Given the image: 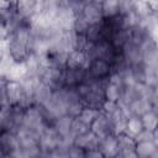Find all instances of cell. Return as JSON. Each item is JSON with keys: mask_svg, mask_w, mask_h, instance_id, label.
<instances>
[{"mask_svg": "<svg viewBox=\"0 0 158 158\" xmlns=\"http://www.w3.org/2000/svg\"><path fill=\"white\" fill-rule=\"evenodd\" d=\"M107 80H94V79H85L81 84H79L75 90L80 96L84 107L94 109V110H102L106 104L105 98V85Z\"/></svg>", "mask_w": 158, "mask_h": 158, "instance_id": "6da1fadb", "label": "cell"}, {"mask_svg": "<svg viewBox=\"0 0 158 158\" xmlns=\"http://www.w3.org/2000/svg\"><path fill=\"white\" fill-rule=\"evenodd\" d=\"M0 99H1V106L2 105H21V106L28 107L33 105L32 99L30 98L22 83L20 80L6 79L5 77H1Z\"/></svg>", "mask_w": 158, "mask_h": 158, "instance_id": "7a4b0ae2", "label": "cell"}, {"mask_svg": "<svg viewBox=\"0 0 158 158\" xmlns=\"http://www.w3.org/2000/svg\"><path fill=\"white\" fill-rule=\"evenodd\" d=\"M136 156L139 158H157L158 144L154 139V133L143 131L136 137Z\"/></svg>", "mask_w": 158, "mask_h": 158, "instance_id": "3957f363", "label": "cell"}, {"mask_svg": "<svg viewBox=\"0 0 158 158\" xmlns=\"http://www.w3.org/2000/svg\"><path fill=\"white\" fill-rule=\"evenodd\" d=\"M112 73H114L112 65L109 62L98 57L91 58L86 67V79L109 80Z\"/></svg>", "mask_w": 158, "mask_h": 158, "instance_id": "277c9868", "label": "cell"}, {"mask_svg": "<svg viewBox=\"0 0 158 158\" xmlns=\"http://www.w3.org/2000/svg\"><path fill=\"white\" fill-rule=\"evenodd\" d=\"M91 131L99 137V138H104L111 135H116V128L114 122L111 121L110 116L104 111V110H99L95 118L91 122Z\"/></svg>", "mask_w": 158, "mask_h": 158, "instance_id": "5b68a950", "label": "cell"}, {"mask_svg": "<svg viewBox=\"0 0 158 158\" xmlns=\"http://www.w3.org/2000/svg\"><path fill=\"white\" fill-rule=\"evenodd\" d=\"M89 26L100 23L104 20L102 16V10H101V4L100 1L96 0H89L81 9V11L78 14Z\"/></svg>", "mask_w": 158, "mask_h": 158, "instance_id": "8992f818", "label": "cell"}, {"mask_svg": "<svg viewBox=\"0 0 158 158\" xmlns=\"http://www.w3.org/2000/svg\"><path fill=\"white\" fill-rule=\"evenodd\" d=\"M15 4L19 14L27 20H31L33 16L41 12L44 6L43 0H15Z\"/></svg>", "mask_w": 158, "mask_h": 158, "instance_id": "52a82bcc", "label": "cell"}, {"mask_svg": "<svg viewBox=\"0 0 158 158\" xmlns=\"http://www.w3.org/2000/svg\"><path fill=\"white\" fill-rule=\"evenodd\" d=\"M118 146V157H137L136 156V138L127 132H120L116 135Z\"/></svg>", "mask_w": 158, "mask_h": 158, "instance_id": "ba28073f", "label": "cell"}, {"mask_svg": "<svg viewBox=\"0 0 158 158\" xmlns=\"http://www.w3.org/2000/svg\"><path fill=\"white\" fill-rule=\"evenodd\" d=\"M85 79H86V68H68V67H65L63 86L75 89L79 84L85 81Z\"/></svg>", "mask_w": 158, "mask_h": 158, "instance_id": "9c48e42d", "label": "cell"}, {"mask_svg": "<svg viewBox=\"0 0 158 158\" xmlns=\"http://www.w3.org/2000/svg\"><path fill=\"white\" fill-rule=\"evenodd\" d=\"M122 57L127 67H132L139 63H143L142 47L136 46L131 42H127L122 48Z\"/></svg>", "mask_w": 158, "mask_h": 158, "instance_id": "30bf717a", "label": "cell"}, {"mask_svg": "<svg viewBox=\"0 0 158 158\" xmlns=\"http://www.w3.org/2000/svg\"><path fill=\"white\" fill-rule=\"evenodd\" d=\"M98 149L101 152L102 157H109V158L118 157L120 151H118V146H117L116 135H111V136L100 138Z\"/></svg>", "mask_w": 158, "mask_h": 158, "instance_id": "8fae6325", "label": "cell"}, {"mask_svg": "<svg viewBox=\"0 0 158 158\" xmlns=\"http://www.w3.org/2000/svg\"><path fill=\"white\" fill-rule=\"evenodd\" d=\"M90 58L81 49H73L68 53L65 67L68 68H86Z\"/></svg>", "mask_w": 158, "mask_h": 158, "instance_id": "7c38bea8", "label": "cell"}, {"mask_svg": "<svg viewBox=\"0 0 158 158\" xmlns=\"http://www.w3.org/2000/svg\"><path fill=\"white\" fill-rule=\"evenodd\" d=\"M99 141H100V138L93 131H89V132H86V133H84L79 137H75L74 143L79 147H81L85 151H90V149H96L98 148Z\"/></svg>", "mask_w": 158, "mask_h": 158, "instance_id": "4fadbf2b", "label": "cell"}, {"mask_svg": "<svg viewBox=\"0 0 158 158\" xmlns=\"http://www.w3.org/2000/svg\"><path fill=\"white\" fill-rule=\"evenodd\" d=\"M143 131H144V127H143L141 116H138V115H128V117L126 120V125H125V132L130 133L131 136H133L136 138Z\"/></svg>", "mask_w": 158, "mask_h": 158, "instance_id": "5bb4252c", "label": "cell"}, {"mask_svg": "<svg viewBox=\"0 0 158 158\" xmlns=\"http://www.w3.org/2000/svg\"><path fill=\"white\" fill-rule=\"evenodd\" d=\"M141 118L144 130L156 133V131L158 130V111L156 109H149L148 111L141 115Z\"/></svg>", "mask_w": 158, "mask_h": 158, "instance_id": "9a60e30c", "label": "cell"}, {"mask_svg": "<svg viewBox=\"0 0 158 158\" xmlns=\"http://www.w3.org/2000/svg\"><path fill=\"white\" fill-rule=\"evenodd\" d=\"M100 4L104 19H112L120 15V0H101Z\"/></svg>", "mask_w": 158, "mask_h": 158, "instance_id": "2e32d148", "label": "cell"}, {"mask_svg": "<svg viewBox=\"0 0 158 158\" xmlns=\"http://www.w3.org/2000/svg\"><path fill=\"white\" fill-rule=\"evenodd\" d=\"M89 131H91V126L89 123H86L85 121H83L78 116L73 117L70 132H72V136L74 137V139H75V137H79V136H81V135H84Z\"/></svg>", "mask_w": 158, "mask_h": 158, "instance_id": "e0dca14e", "label": "cell"}, {"mask_svg": "<svg viewBox=\"0 0 158 158\" xmlns=\"http://www.w3.org/2000/svg\"><path fill=\"white\" fill-rule=\"evenodd\" d=\"M86 156V151L83 149L81 147L77 146L75 143H73L69 149H68V157H72V158H81V157H85Z\"/></svg>", "mask_w": 158, "mask_h": 158, "instance_id": "ac0fdd59", "label": "cell"}, {"mask_svg": "<svg viewBox=\"0 0 158 158\" xmlns=\"http://www.w3.org/2000/svg\"><path fill=\"white\" fill-rule=\"evenodd\" d=\"M147 4L152 7V10L158 9V0H148V1H147Z\"/></svg>", "mask_w": 158, "mask_h": 158, "instance_id": "d6986e66", "label": "cell"}]
</instances>
